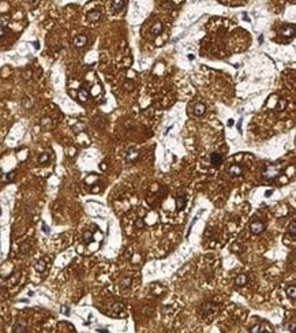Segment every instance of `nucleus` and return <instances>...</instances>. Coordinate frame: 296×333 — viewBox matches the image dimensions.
I'll return each mask as SVG.
<instances>
[{"label": "nucleus", "mask_w": 296, "mask_h": 333, "mask_svg": "<svg viewBox=\"0 0 296 333\" xmlns=\"http://www.w3.org/2000/svg\"><path fill=\"white\" fill-rule=\"evenodd\" d=\"M138 150L137 148H128V150H127L126 153V160L128 161V163H134V161H137L138 159Z\"/></svg>", "instance_id": "f257e3e1"}, {"label": "nucleus", "mask_w": 296, "mask_h": 333, "mask_svg": "<svg viewBox=\"0 0 296 333\" xmlns=\"http://www.w3.org/2000/svg\"><path fill=\"white\" fill-rule=\"evenodd\" d=\"M250 229H251V232L255 234V235L262 234L263 229H265V224L261 223V221H254V223L250 225Z\"/></svg>", "instance_id": "f03ea898"}, {"label": "nucleus", "mask_w": 296, "mask_h": 333, "mask_svg": "<svg viewBox=\"0 0 296 333\" xmlns=\"http://www.w3.org/2000/svg\"><path fill=\"white\" fill-rule=\"evenodd\" d=\"M88 44V37L86 35H77L74 38V45L77 46V48H82V46H85Z\"/></svg>", "instance_id": "7ed1b4c3"}, {"label": "nucleus", "mask_w": 296, "mask_h": 333, "mask_svg": "<svg viewBox=\"0 0 296 333\" xmlns=\"http://www.w3.org/2000/svg\"><path fill=\"white\" fill-rule=\"evenodd\" d=\"M242 172H243V169L237 164H233V165L229 166V175H232V176H240Z\"/></svg>", "instance_id": "20e7f679"}, {"label": "nucleus", "mask_w": 296, "mask_h": 333, "mask_svg": "<svg viewBox=\"0 0 296 333\" xmlns=\"http://www.w3.org/2000/svg\"><path fill=\"white\" fill-rule=\"evenodd\" d=\"M210 163L213 164L214 166H219L220 164L222 163V156L220 153H211L210 156Z\"/></svg>", "instance_id": "39448f33"}, {"label": "nucleus", "mask_w": 296, "mask_h": 333, "mask_svg": "<svg viewBox=\"0 0 296 333\" xmlns=\"http://www.w3.org/2000/svg\"><path fill=\"white\" fill-rule=\"evenodd\" d=\"M194 115H197V116H202V115H205V112H206V106L203 105L202 103L197 104V105L194 106Z\"/></svg>", "instance_id": "423d86ee"}, {"label": "nucleus", "mask_w": 296, "mask_h": 333, "mask_svg": "<svg viewBox=\"0 0 296 333\" xmlns=\"http://www.w3.org/2000/svg\"><path fill=\"white\" fill-rule=\"evenodd\" d=\"M161 32H162V23L161 22H156L154 25L152 26V29H150L152 35H158Z\"/></svg>", "instance_id": "0eeeda50"}, {"label": "nucleus", "mask_w": 296, "mask_h": 333, "mask_svg": "<svg viewBox=\"0 0 296 333\" xmlns=\"http://www.w3.org/2000/svg\"><path fill=\"white\" fill-rule=\"evenodd\" d=\"M101 18V12L100 11H90L88 14V19L90 22H97Z\"/></svg>", "instance_id": "6e6552de"}, {"label": "nucleus", "mask_w": 296, "mask_h": 333, "mask_svg": "<svg viewBox=\"0 0 296 333\" xmlns=\"http://www.w3.org/2000/svg\"><path fill=\"white\" fill-rule=\"evenodd\" d=\"M184 206H186V197L184 195H177L176 197V208L179 210L184 209Z\"/></svg>", "instance_id": "1a4fd4ad"}, {"label": "nucleus", "mask_w": 296, "mask_h": 333, "mask_svg": "<svg viewBox=\"0 0 296 333\" xmlns=\"http://www.w3.org/2000/svg\"><path fill=\"white\" fill-rule=\"evenodd\" d=\"M280 175V171L279 169H273V168H270V169H268L266 172L263 174L265 177H268V179H273V177H277Z\"/></svg>", "instance_id": "9d476101"}, {"label": "nucleus", "mask_w": 296, "mask_h": 333, "mask_svg": "<svg viewBox=\"0 0 296 333\" xmlns=\"http://www.w3.org/2000/svg\"><path fill=\"white\" fill-rule=\"evenodd\" d=\"M78 98L81 100L82 103H85V101H88L89 100V92L86 90L85 88H82L79 92H78Z\"/></svg>", "instance_id": "9b49d317"}, {"label": "nucleus", "mask_w": 296, "mask_h": 333, "mask_svg": "<svg viewBox=\"0 0 296 333\" xmlns=\"http://www.w3.org/2000/svg\"><path fill=\"white\" fill-rule=\"evenodd\" d=\"M235 284H236L237 287L246 285V284H247V276H246V274H239V276L235 279Z\"/></svg>", "instance_id": "f8f14e48"}, {"label": "nucleus", "mask_w": 296, "mask_h": 333, "mask_svg": "<svg viewBox=\"0 0 296 333\" xmlns=\"http://www.w3.org/2000/svg\"><path fill=\"white\" fill-rule=\"evenodd\" d=\"M112 7H113V11H120L124 7V0H113Z\"/></svg>", "instance_id": "ddd939ff"}, {"label": "nucleus", "mask_w": 296, "mask_h": 333, "mask_svg": "<svg viewBox=\"0 0 296 333\" xmlns=\"http://www.w3.org/2000/svg\"><path fill=\"white\" fill-rule=\"evenodd\" d=\"M14 332H17V333L26 332V324H25V322H18V324H15Z\"/></svg>", "instance_id": "4468645a"}, {"label": "nucleus", "mask_w": 296, "mask_h": 333, "mask_svg": "<svg viewBox=\"0 0 296 333\" xmlns=\"http://www.w3.org/2000/svg\"><path fill=\"white\" fill-rule=\"evenodd\" d=\"M45 266H46L45 261H44V259H40V261H37V264L34 265V268H35V270H37V272H44V270H45Z\"/></svg>", "instance_id": "2eb2a0df"}, {"label": "nucleus", "mask_w": 296, "mask_h": 333, "mask_svg": "<svg viewBox=\"0 0 296 333\" xmlns=\"http://www.w3.org/2000/svg\"><path fill=\"white\" fill-rule=\"evenodd\" d=\"M287 294L291 296V299H293V300H295V298H296V287H295V285L289 287L288 290H287Z\"/></svg>", "instance_id": "dca6fc26"}, {"label": "nucleus", "mask_w": 296, "mask_h": 333, "mask_svg": "<svg viewBox=\"0 0 296 333\" xmlns=\"http://www.w3.org/2000/svg\"><path fill=\"white\" fill-rule=\"evenodd\" d=\"M93 239V234L90 232V231H85L83 232V240L86 242V243H89V242H92Z\"/></svg>", "instance_id": "f3484780"}, {"label": "nucleus", "mask_w": 296, "mask_h": 333, "mask_svg": "<svg viewBox=\"0 0 296 333\" xmlns=\"http://www.w3.org/2000/svg\"><path fill=\"white\" fill-rule=\"evenodd\" d=\"M293 33H295V26H291V28H285L284 30H282V34L284 35H293Z\"/></svg>", "instance_id": "a211bd4d"}, {"label": "nucleus", "mask_w": 296, "mask_h": 333, "mask_svg": "<svg viewBox=\"0 0 296 333\" xmlns=\"http://www.w3.org/2000/svg\"><path fill=\"white\" fill-rule=\"evenodd\" d=\"M48 160H49V154H48V153H42V154H40V157H38V163L44 164V163H46Z\"/></svg>", "instance_id": "6ab92c4d"}, {"label": "nucleus", "mask_w": 296, "mask_h": 333, "mask_svg": "<svg viewBox=\"0 0 296 333\" xmlns=\"http://www.w3.org/2000/svg\"><path fill=\"white\" fill-rule=\"evenodd\" d=\"M287 106V100L285 98H280L279 105H277V111H284Z\"/></svg>", "instance_id": "aec40b11"}, {"label": "nucleus", "mask_w": 296, "mask_h": 333, "mask_svg": "<svg viewBox=\"0 0 296 333\" xmlns=\"http://www.w3.org/2000/svg\"><path fill=\"white\" fill-rule=\"evenodd\" d=\"M123 308H124V306L122 305V303H116V305H113V311H115V314L122 313V311H123Z\"/></svg>", "instance_id": "412c9836"}, {"label": "nucleus", "mask_w": 296, "mask_h": 333, "mask_svg": "<svg viewBox=\"0 0 296 333\" xmlns=\"http://www.w3.org/2000/svg\"><path fill=\"white\" fill-rule=\"evenodd\" d=\"M288 229H289V232H291V234L295 236V235H296V221H292V223L289 224Z\"/></svg>", "instance_id": "4be33fe9"}, {"label": "nucleus", "mask_w": 296, "mask_h": 333, "mask_svg": "<svg viewBox=\"0 0 296 333\" xmlns=\"http://www.w3.org/2000/svg\"><path fill=\"white\" fill-rule=\"evenodd\" d=\"M8 21H10V17H8V15H3V17H0V25L6 26L8 23Z\"/></svg>", "instance_id": "5701e85b"}, {"label": "nucleus", "mask_w": 296, "mask_h": 333, "mask_svg": "<svg viewBox=\"0 0 296 333\" xmlns=\"http://www.w3.org/2000/svg\"><path fill=\"white\" fill-rule=\"evenodd\" d=\"M135 225H137V228H143V220L142 219H137V221H135Z\"/></svg>", "instance_id": "b1692460"}, {"label": "nucleus", "mask_w": 296, "mask_h": 333, "mask_svg": "<svg viewBox=\"0 0 296 333\" xmlns=\"http://www.w3.org/2000/svg\"><path fill=\"white\" fill-rule=\"evenodd\" d=\"M23 78H25V79H30V78H32V71L26 70L25 72H23Z\"/></svg>", "instance_id": "393cba45"}, {"label": "nucleus", "mask_w": 296, "mask_h": 333, "mask_svg": "<svg viewBox=\"0 0 296 333\" xmlns=\"http://www.w3.org/2000/svg\"><path fill=\"white\" fill-rule=\"evenodd\" d=\"M42 126L51 127V119H48V117H45V119H42Z\"/></svg>", "instance_id": "a878e982"}, {"label": "nucleus", "mask_w": 296, "mask_h": 333, "mask_svg": "<svg viewBox=\"0 0 296 333\" xmlns=\"http://www.w3.org/2000/svg\"><path fill=\"white\" fill-rule=\"evenodd\" d=\"M124 88H127V90H132L134 83H132V82H126V83H124Z\"/></svg>", "instance_id": "bb28decb"}, {"label": "nucleus", "mask_w": 296, "mask_h": 333, "mask_svg": "<svg viewBox=\"0 0 296 333\" xmlns=\"http://www.w3.org/2000/svg\"><path fill=\"white\" fill-rule=\"evenodd\" d=\"M130 283H131V279H130V277H127L126 280H123V287L128 288V287H130Z\"/></svg>", "instance_id": "cd10ccee"}, {"label": "nucleus", "mask_w": 296, "mask_h": 333, "mask_svg": "<svg viewBox=\"0 0 296 333\" xmlns=\"http://www.w3.org/2000/svg\"><path fill=\"white\" fill-rule=\"evenodd\" d=\"M38 3H40V0H30V7H32V8L37 7V6H38Z\"/></svg>", "instance_id": "c85d7f7f"}, {"label": "nucleus", "mask_w": 296, "mask_h": 333, "mask_svg": "<svg viewBox=\"0 0 296 333\" xmlns=\"http://www.w3.org/2000/svg\"><path fill=\"white\" fill-rule=\"evenodd\" d=\"M12 177H14V172H10V174H7V176H4V180H6V182H10Z\"/></svg>", "instance_id": "c756f323"}, {"label": "nucleus", "mask_w": 296, "mask_h": 333, "mask_svg": "<svg viewBox=\"0 0 296 333\" xmlns=\"http://www.w3.org/2000/svg\"><path fill=\"white\" fill-rule=\"evenodd\" d=\"M4 34H6V26L0 25V37H3Z\"/></svg>", "instance_id": "7c9ffc66"}, {"label": "nucleus", "mask_w": 296, "mask_h": 333, "mask_svg": "<svg viewBox=\"0 0 296 333\" xmlns=\"http://www.w3.org/2000/svg\"><path fill=\"white\" fill-rule=\"evenodd\" d=\"M42 229H44V232H45V234H49V228L46 227L45 224H44V225H42Z\"/></svg>", "instance_id": "2f4dec72"}, {"label": "nucleus", "mask_w": 296, "mask_h": 333, "mask_svg": "<svg viewBox=\"0 0 296 333\" xmlns=\"http://www.w3.org/2000/svg\"><path fill=\"white\" fill-rule=\"evenodd\" d=\"M271 194H273V190H270V191L266 193V197H269V195H271Z\"/></svg>", "instance_id": "473e14b6"}, {"label": "nucleus", "mask_w": 296, "mask_h": 333, "mask_svg": "<svg viewBox=\"0 0 296 333\" xmlns=\"http://www.w3.org/2000/svg\"><path fill=\"white\" fill-rule=\"evenodd\" d=\"M98 332H105L106 333V332H108V329H98Z\"/></svg>", "instance_id": "72a5a7b5"}]
</instances>
